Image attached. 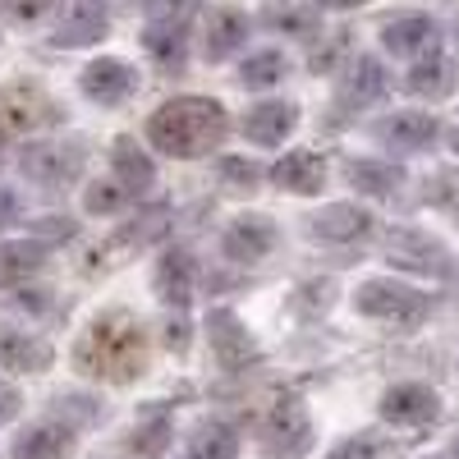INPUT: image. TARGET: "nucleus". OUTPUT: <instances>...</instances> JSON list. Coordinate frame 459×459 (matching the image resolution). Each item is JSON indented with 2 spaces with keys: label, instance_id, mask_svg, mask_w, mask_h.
Wrapping results in <instances>:
<instances>
[{
  "label": "nucleus",
  "instance_id": "nucleus-2",
  "mask_svg": "<svg viewBox=\"0 0 459 459\" xmlns=\"http://www.w3.org/2000/svg\"><path fill=\"white\" fill-rule=\"evenodd\" d=\"M230 110L216 97H170L147 115V143L175 161H198L225 143Z\"/></svg>",
  "mask_w": 459,
  "mask_h": 459
},
{
  "label": "nucleus",
  "instance_id": "nucleus-35",
  "mask_svg": "<svg viewBox=\"0 0 459 459\" xmlns=\"http://www.w3.org/2000/svg\"><path fill=\"white\" fill-rule=\"evenodd\" d=\"M428 198L437 207H446V212H459V170H441L432 179V188H428Z\"/></svg>",
  "mask_w": 459,
  "mask_h": 459
},
{
  "label": "nucleus",
  "instance_id": "nucleus-11",
  "mask_svg": "<svg viewBox=\"0 0 459 459\" xmlns=\"http://www.w3.org/2000/svg\"><path fill=\"white\" fill-rule=\"evenodd\" d=\"M207 344H212V359L225 372H244L262 354L257 340L248 335V326L239 322V313H230V308H212L207 313Z\"/></svg>",
  "mask_w": 459,
  "mask_h": 459
},
{
  "label": "nucleus",
  "instance_id": "nucleus-20",
  "mask_svg": "<svg viewBox=\"0 0 459 459\" xmlns=\"http://www.w3.org/2000/svg\"><path fill=\"white\" fill-rule=\"evenodd\" d=\"M248 32H253V19L244 10H230V5H216L203 14V56L212 65L230 60L235 51L248 47Z\"/></svg>",
  "mask_w": 459,
  "mask_h": 459
},
{
  "label": "nucleus",
  "instance_id": "nucleus-1",
  "mask_svg": "<svg viewBox=\"0 0 459 459\" xmlns=\"http://www.w3.org/2000/svg\"><path fill=\"white\" fill-rule=\"evenodd\" d=\"M147 326L138 313L129 308H106L97 313L79 340H74V368H79L88 381H101V386H129L147 372Z\"/></svg>",
  "mask_w": 459,
  "mask_h": 459
},
{
  "label": "nucleus",
  "instance_id": "nucleus-37",
  "mask_svg": "<svg viewBox=\"0 0 459 459\" xmlns=\"http://www.w3.org/2000/svg\"><path fill=\"white\" fill-rule=\"evenodd\" d=\"M19 216H23V207H19V194H14V188H5V184H0V230H10Z\"/></svg>",
  "mask_w": 459,
  "mask_h": 459
},
{
  "label": "nucleus",
  "instance_id": "nucleus-38",
  "mask_svg": "<svg viewBox=\"0 0 459 459\" xmlns=\"http://www.w3.org/2000/svg\"><path fill=\"white\" fill-rule=\"evenodd\" d=\"M32 230H37V235H51V239H69L74 235V221L69 216H42Z\"/></svg>",
  "mask_w": 459,
  "mask_h": 459
},
{
  "label": "nucleus",
  "instance_id": "nucleus-24",
  "mask_svg": "<svg viewBox=\"0 0 459 459\" xmlns=\"http://www.w3.org/2000/svg\"><path fill=\"white\" fill-rule=\"evenodd\" d=\"M272 179H276V188H285V194L313 198V194L326 188V157L322 152H308V147H294L272 166Z\"/></svg>",
  "mask_w": 459,
  "mask_h": 459
},
{
  "label": "nucleus",
  "instance_id": "nucleus-8",
  "mask_svg": "<svg viewBox=\"0 0 459 459\" xmlns=\"http://www.w3.org/2000/svg\"><path fill=\"white\" fill-rule=\"evenodd\" d=\"M276 244H281V230H276V221L266 216V212H244V216H235L225 225V235H221V253L230 257V262H239V266H257V262H266L276 253Z\"/></svg>",
  "mask_w": 459,
  "mask_h": 459
},
{
  "label": "nucleus",
  "instance_id": "nucleus-14",
  "mask_svg": "<svg viewBox=\"0 0 459 459\" xmlns=\"http://www.w3.org/2000/svg\"><path fill=\"white\" fill-rule=\"evenodd\" d=\"M110 32V14L97 0H69L65 10H56V23H51V42L74 51V47H92Z\"/></svg>",
  "mask_w": 459,
  "mask_h": 459
},
{
  "label": "nucleus",
  "instance_id": "nucleus-27",
  "mask_svg": "<svg viewBox=\"0 0 459 459\" xmlns=\"http://www.w3.org/2000/svg\"><path fill=\"white\" fill-rule=\"evenodd\" d=\"M404 88L413 97H423V101H446L455 92V60L446 56H428V60H418L409 74H404Z\"/></svg>",
  "mask_w": 459,
  "mask_h": 459
},
{
  "label": "nucleus",
  "instance_id": "nucleus-3",
  "mask_svg": "<svg viewBox=\"0 0 459 459\" xmlns=\"http://www.w3.org/2000/svg\"><path fill=\"white\" fill-rule=\"evenodd\" d=\"M354 313L372 317V322H386V326H400V331H413V326H423V317L432 313V299L423 290L404 285V281L372 276V281H363L354 290Z\"/></svg>",
  "mask_w": 459,
  "mask_h": 459
},
{
  "label": "nucleus",
  "instance_id": "nucleus-25",
  "mask_svg": "<svg viewBox=\"0 0 459 459\" xmlns=\"http://www.w3.org/2000/svg\"><path fill=\"white\" fill-rule=\"evenodd\" d=\"M344 179H350L359 194H368V198H395L400 184H404V170L395 161L354 157V161H344Z\"/></svg>",
  "mask_w": 459,
  "mask_h": 459
},
{
  "label": "nucleus",
  "instance_id": "nucleus-7",
  "mask_svg": "<svg viewBox=\"0 0 459 459\" xmlns=\"http://www.w3.org/2000/svg\"><path fill=\"white\" fill-rule=\"evenodd\" d=\"M381 248H386L391 266H404V272H418V276H437V281L450 276V248L437 235H428V230H418V225L386 230Z\"/></svg>",
  "mask_w": 459,
  "mask_h": 459
},
{
  "label": "nucleus",
  "instance_id": "nucleus-15",
  "mask_svg": "<svg viewBox=\"0 0 459 459\" xmlns=\"http://www.w3.org/2000/svg\"><path fill=\"white\" fill-rule=\"evenodd\" d=\"M437 42H441V23L432 14H400L381 28V47L400 60H413V65L437 56Z\"/></svg>",
  "mask_w": 459,
  "mask_h": 459
},
{
  "label": "nucleus",
  "instance_id": "nucleus-31",
  "mask_svg": "<svg viewBox=\"0 0 459 459\" xmlns=\"http://www.w3.org/2000/svg\"><path fill=\"white\" fill-rule=\"evenodd\" d=\"M400 441L391 437H381V432H354V437H344L326 450V459H391Z\"/></svg>",
  "mask_w": 459,
  "mask_h": 459
},
{
  "label": "nucleus",
  "instance_id": "nucleus-4",
  "mask_svg": "<svg viewBox=\"0 0 459 459\" xmlns=\"http://www.w3.org/2000/svg\"><path fill=\"white\" fill-rule=\"evenodd\" d=\"M88 170V143L83 138H32L19 147V175L42 188L79 184Z\"/></svg>",
  "mask_w": 459,
  "mask_h": 459
},
{
  "label": "nucleus",
  "instance_id": "nucleus-5",
  "mask_svg": "<svg viewBox=\"0 0 459 459\" xmlns=\"http://www.w3.org/2000/svg\"><path fill=\"white\" fill-rule=\"evenodd\" d=\"M257 441H262V459H303L313 450V441H317L308 404H303L299 395L276 400L272 409H266V418H262Z\"/></svg>",
  "mask_w": 459,
  "mask_h": 459
},
{
  "label": "nucleus",
  "instance_id": "nucleus-9",
  "mask_svg": "<svg viewBox=\"0 0 459 459\" xmlns=\"http://www.w3.org/2000/svg\"><path fill=\"white\" fill-rule=\"evenodd\" d=\"M138 88H143V83H138V69H134L129 60H120V56H101V60L83 65V74H79V92H83L92 106H106V110L134 101Z\"/></svg>",
  "mask_w": 459,
  "mask_h": 459
},
{
  "label": "nucleus",
  "instance_id": "nucleus-33",
  "mask_svg": "<svg viewBox=\"0 0 459 459\" xmlns=\"http://www.w3.org/2000/svg\"><path fill=\"white\" fill-rule=\"evenodd\" d=\"M262 175L266 170L248 157H225L221 161V179H225V188H235V194H253V188L262 184Z\"/></svg>",
  "mask_w": 459,
  "mask_h": 459
},
{
  "label": "nucleus",
  "instance_id": "nucleus-18",
  "mask_svg": "<svg viewBox=\"0 0 459 459\" xmlns=\"http://www.w3.org/2000/svg\"><path fill=\"white\" fill-rule=\"evenodd\" d=\"M74 446H79V428L60 423V418H42L10 441V459H69Z\"/></svg>",
  "mask_w": 459,
  "mask_h": 459
},
{
  "label": "nucleus",
  "instance_id": "nucleus-13",
  "mask_svg": "<svg viewBox=\"0 0 459 459\" xmlns=\"http://www.w3.org/2000/svg\"><path fill=\"white\" fill-rule=\"evenodd\" d=\"M386 88H391L386 65H381L377 56H359V60L344 65V74H340V83H335V106H340V110H368L372 101L386 97Z\"/></svg>",
  "mask_w": 459,
  "mask_h": 459
},
{
  "label": "nucleus",
  "instance_id": "nucleus-29",
  "mask_svg": "<svg viewBox=\"0 0 459 459\" xmlns=\"http://www.w3.org/2000/svg\"><path fill=\"white\" fill-rule=\"evenodd\" d=\"M239 455V437L235 428H225L221 418H203L188 432V459H235Z\"/></svg>",
  "mask_w": 459,
  "mask_h": 459
},
{
  "label": "nucleus",
  "instance_id": "nucleus-19",
  "mask_svg": "<svg viewBox=\"0 0 459 459\" xmlns=\"http://www.w3.org/2000/svg\"><path fill=\"white\" fill-rule=\"evenodd\" d=\"M56 363V350L47 335H37L28 326H0V368L19 372V377H37Z\"/></svg>",
  "mask_w": 459,
  "mask_h": 459
},
{
  "label": "nucleus",
  "instance_id": "nucleus-26",
  "mask_svg": "<svg viewBox=\"0 0 459 459\" xmlns=\"http://www.w3.org/2000/svg\"><path fill=\"white\" fill-rule=\"evenodd\" d=\"M51 257V244L42 239H14V244H0V285H19L28 276H37Z\"/></svg>",
  "mask_w": 459,
  "mask_h": 459
},
{
  "label": "nucleus",
  "instance_id": "nucleus-23",
  "mask_svg": "<svg viewBox=\"0 0 459 459\" xmlns=\"http://www.w3.org/2000/svg\"><path fill=\"white\" fill-rule=\"evenodd\" d=\"M110 179L125 188L129 198H143L152 184H157V161L147 157V152L138 147V138L120 134L110 143Z\"/></svg>",
  "mask_w": 459,
  "mask_h": 459
},
{
  "label": "nucleus",
  "instance_id": "nucleus-10",
  "mask_svg": "<svg viewBox=\"0 0 459 459\" xmlns=\"http://www.w3.org/2000/svg\"><path fill=\"white\" fill-rule=\"evenodd\" d=\"M143 47L161 74H184L188 65V10H157L143 28Z\"/></svg>",
  "mask_w": 459,
  "mask_h": 459
},
{
  "label": "nucleus",
  "instance_id": "nucleus-21",
  "mask_svg": "<svg viewBox=\"0 0 459 459\" xmlns=\"http://www.w3.org/2000/svg\"><path fill=\"white\" fill-rule=\"evenodd\" d=\"M308 235L322 244H359L372 235V212L359 203H326L308 216Z\"/></svg>",
  "mask_w": 459,
  "mask_h": 459
},
{
  "label": "nucleus",
  "instance_id": "nucleus-16",
  "mask_svg": "<svg viewBox=\"0 0 459 459\" xmlns=\"http://www.w3.org/2000/svg\"><path fill=\"white\" fill-rule=\"evenodd\" d=\"M372 138L391 152H428L441 138V125L428 110H395V115L372 125Z\"/></svg>",
  "mask_w": 459,
  "mask_h": 459
},
{
  "label": "nucleus",
  "instance_id": "nucleus-22",
  "mask_svg": "<svg viewBox=\"0 0 459 459\" xmlns=\"http://www.w3.org/2000/svg\"><path fill=\"white\" fill-rule=\"evenodd\" d=\"M239 129L253 147H281L299 129V106L294 101H257L244 110Z\"/></svg>",
  "mask_w": 459,
  "mask_h": 459
},
{
  "label": "nucleus",
  "instance_id": "nucleus-30",
  "mask_svg": "<svg viewBox=\"0 0 459 459\" xmlns=\"http://www.w3.org/2000/svg\"><path fill=\"white\" fill-rule=\"evenodd\" d=\"M285 74H290L285 51H253V56L239 65V83H244L248 92H266V88L285 83Z\"/></svg>",
  "mask_w": 459,
  "mask_h": 459
},
{
  "label": "nucleus",
  "instance_id": "nucleus-28",
  "mask_svg": "<svg viewBox=\"0 0 459 459\" xmlns=\"http://www.w3.org/2000/svg\"><path fill=\"white\" fill-rule=\"evenodd\" d=\"M262 23L272 32L299 37V42H317V37H322V10L317 5H266Z\"/></svg>",
  "mask_w": 459,
  "mask_h": 459
},
{
  "label": "nucleus",
  "instance_id": "nucleus-39",
  "mask_svg": "<svg viewBox=\"0 0 459 459\" xmlns=\"http://www.w3.org/2000/svg\"><path fill=\"white\" fill-rule=\"evenodd\" d=\"M166 344H170V350H188V322L184 317H170V331H166Z\"/></svg>",
  "mask_w": 459,
  "mask_h": 459
},
{
  "label": "nucleus",
  "instance_id": "nucleus-12",
  "mask_svg": "<svg viewBox=\"0 0 459 459\" xmlns=\"http://www.w3.org/2000/svg\"><path fill=\"white\" fill-rule=\"evenodd\" d=\"M152 290L166 308H175V317H184V308L198 294V257L188 248H166L157 257V272H152Z\"/></svg>",
  "mask_w": 459,
  "mask_h": 459
},
{
  "label": "nucleus",
  "instance_id": "nucleus-6",
  "mask_svg": "<svg viewBox=\"0 0 459 459\" xmlns=\"http://www.w3.org/2000/svg\"><path fill=\"white\" fill-rule=\"evenodd\" d=\"M60 120V106L37 88V83H10V88H0V143H19L37 129H47Z\"/></svg>",
  "mask_w": 459,
  "mask_h": 459
},
{
  "label": "nucleus",
  "instance_id": "nucleus-36",
  "mask_svg": "<svg viewBox=\"0 0 459 459\" xmlns=\"http://www.w3.org/2000/svg\"><path fill=\"white\" fill-rule=\"evenodd\" d=\"M19 409H23V395L10 386L5 377H0V428H5V423H14V418H19Z\"/></svg>",
  "mask_w": 459,
  "mask_h": 459
},
{
  "label": "nucleus",
  "instance_id": "nucleus-34",
  "mask_svg": "<svg viewBox=\"0 0 459 459\" xmlns=\"http://www.w3.org/2000/svg\"><path fill=\"white\" fill-rule=\"evenodd\" d=\"M166 441H170V423H166V418H143V423L134 428V437H129V446L138 455H161Z\"/></svg>",
  "mask_w": 459,
  "mask_h": 459
},
{
  "label": "nucleus",
  "instance_id": "nucleus-32",
  "mask_svg": "<svg viewBox=\"0 0 459 459\" xmlns=\"http://www.w3.org/2000/svg\"><path fill=\"white\" fill-rule=\"evenodd\" d=\"M129 203L134 198L115 179H97V184H88V194H83V212L88 216H115V212H125Z\"/></svg>",
  "mask_w": 459,
  "mask_h": 459
},
{
  "label": "nucleus",
  "instance_id": "nucleus-17",
  "mask_svg": "<svg viewBox=\"0 0 459 459\" xmlns=\"http://www.w3.org/2000/svg\"><path fill=\"white\" fill-rule=\"evenodd\" d=\"M437 413H441V395L423 381H400V386L381 395V418L391 428H428Z\"/></svg>",
  "mask_w": 459,
  "mask_h": 459
}]
</instances>
